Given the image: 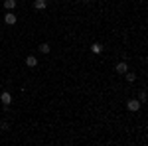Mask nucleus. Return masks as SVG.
<instances>
[{
    "mask_svg": "<svg viewBox=\"0 0 148 146\" xmlns=\"http://www.w3.org/2000/svg\"><path fill=\"white\" fill-rule=\"evenodd\" d=\"M140 105H142V103L138 101V99H128V101H126V109L136 112V111H140Z\"/></svg>",
    "mask_w": 148,
    "mask_h": 146,
    "instance_id": "f257e3e1",
    "label": "nucleus"
},
{
    "mask_svg": "<svg viewBox=\"0 0 148 146\" xmlns=\"http://www.w3.org/2000/svg\"><path fill=\"white\" fill-rule=\"evenodd\" d=\"M114 71H116L119 75H125L126 71H128V63H126V61H119L116 67H114Z\"/></svg>",
    "mask_w": 148,
    "mask_h": 146,
    "instance_id": "f03ea898",
    "label": "nucleus"
},
{
    "mask_svg": "<svg viewBox=\"0 0 148 146\" xmlns=\"http://www.w3.org/2000/svg\"><path fill=\"white\" fill-rule=\"evenodd\" d=\"M16 22H18L16 14H12V12H6V16H4V24H8V26H14Z\"/></svg>",
    "mask_w": 148,
    "mask_h": 146,
    "instance_id": "7ed1b4c3",
    "label": "nucleus"
},
{
    "mask_svg": "<svg viewBox=\"0 0 148 146\" xmlns=\"http://www.w3.org/2000/svg\"><path fill=\"white\" fill-rule=\"evenodd\" d=\"M32 6H34L36 10H46V8H47V0H34Z\"/></svg>",
    "mask_w": 148,
    "mask_h": 146,
    "instance_id": "20e7f679",
    "label": "nucleus"
},
{
    "mask_svg": "<svg viewBox=\"0 0 148 146\" xmlns=\"http://www.w3.org/2000/svg\"><path fill=\"white\" fill-rule=\"evenodd\" d=\"M0 101H2V105H8V107H10V103H12V95L8 93V91H4V93L0 95Z\"/></svg>",
    "mask_w": 148,
    "mask_h": 146,
    "instance_id": "39448f33",
    "label": "nucleus"
},
{
    "mask_svg": "<svg viewBox=\"0 0 148 146\" xmlns=\"http://www.w3.org/2000/svg\"><path fill=\"white\" fill-rule=\"evenodd\" d=\"M26 65H28V67H36V65H38V57L36 56H28L26 57Z\"/></svg>",
    "mask_w": 148,
    "mask_h": 146,
    "instance_id": "423d86ee",
    "label": "nucleus"
},
{
    "mask_svg": "<svg viewBox=\"0 0 148 146\" xmlns=\"http://www.w3.org/2000/svg\"><path fill=\"white\" fill-rule=\"evenodd\" d=\"M103 51V44H99V42H95V44L91 45V53H95V56H99Z\"/></svg>",
    "mask_w": 148,
    "mask_h": 146,
    "instance_id": "0eeeda50",
    "label": "nucleus"
},
{
    "mask_svg": "<svg viewBox=\"0 0 148 146\" xmlns=\"http://www.w3.org/2000/svg\"><path fill=\"white\" fill-rule=\"evenodd\" d=\"M16 6H18V4H16V0H4V8H6L8 12H12Z\"/></svg>",
    "mask_w": 148,
    "mask_h": 146,
    "instance_id": "6e6552de",
    "label": "nucleus"
},
{
    "mask_svg": "<svg viewBox=\"0 0 148 146\" xmlns=\"http://www.w3.org/2000/svg\"><path fill=\"white\" fill-rule=\"evenodd\" d=\"M125 79L128 81V83H134V81H136V73H134V71H126Z\"/></svg>",
    "mask_w": 148,
    "mask_h": 146,
    "instance_id": "1a4fd4ad",
    "label": "nucleus"
},
{
    "mask_svg": "<svg viewBox=\"0 0 148 146\" xmlns=\"http://www.w3.org/2000/svg\"><path fill=\"white\" fill-rule=\"evenodd\" d=\"M49 51H51L49 44H40V53H49Z\"/></svg>",
    "mask_w": 148,
    "mask_h": 146,
    "instance_id": "9d476101",
    "label": "nucleus"
},
{
    "mask_svg": "<svg viewBox=\"0 0 148 146\" xmlns=\"http://www.w3.org/2000/svg\"><path fill=\"white\" fill-rule=\"evenodd\" d=\"M138 101H140V103H146V91H144V89L138 93Z\"/></svg>",
    "mask_w": 148,
    "mask_h": 146,
    "instance_id": "9b49d317",
    "label": "nucleus"
},
{
    "mask_svg": "<svg viewBox=\"0 0 148 146\" xmlns=\"http://www.w3.org/2000/svg\"><path fill=\"white\" fill-rule=\"evenodd\" d=\"M81 2H91V0H81Z\"/></svg>",
    "mask_w": 148,
    "mask_h": 146,
    "instance_id": "f8f14e48",
    "label": "nucleus"
}]
</instances>
